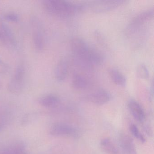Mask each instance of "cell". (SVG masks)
<instances>
[{"mask_svg": "<svg viewBox=\"0 0 154 154\" xmlns=\"http://www.w3.org/2000/svg\"><path fill=\"white\" fill-rule=\"evenodd\" d=\"M38 103L44 107L53 108L59 105L60 100L54 94H48L40 97L38 100Z\"/></svg>", "mask_w": 154, "mask_h": 154, "instance_id": "obj_12", "label": "cell"}, {"mask_svg": "<svg viewBox=\"0 0 154 154\" xmlns=\"http://www.w3.org/2000/svg\"><path fill=\"white\" fill-rule=\"evenodd\" d=\"M6 20L12 22H17L19 20V17L17 14L14 13H9L4 16Z\"/></svg>", "mask_w": 154, "mask_h": 154, "instance_id": "obj_19", "label": "cell"}, {"mask_svg": "<svg viewBox=\"0 0 154 154\" xmlns=\"http://www.w3.org/2000/svg\"><path fill=\"white\" fill-rule=\"evenodd\" d=\"M68 72V64L64 59L60 60L55 68V78L57 82H62L66 79Z\"/></svg>", "mask_w": 154, "mask_h": 154, "instance_id": "obj_11", "label": "cell"}, {"mask_svg": "<svg viewBox=\"0 0 154 154\" xmlns=\"http://www.w3.org/2000/svg\"><path fill=\"white\" fill-rule=\"evenodd\" d=\"M137 75L139 78L142 79H148L149 77V72L148 69L144 64H140L137 68Z\"/></svg>", "mask_w": 154, "mask_h": 154, "instance_id": "obj_17", "label": "cell"}, {"mask_svg": "<svg viewBox=\"0 0 154 154\" xmlns=\"http://www.w3.org/2000/svg\"><path fill=\"white\" fill-rule=\"evenodd\" d=\"M42 5L48 14L61 18L69 17L84 10L82 3L62 0H45Z\"/></svg>", "mask_w": 154, "mask_h": 154, "instance_id": "obj_1", "label": "cell"}, {"mask_svg": "<svg viewBox=\"0 0 154 154\" xmlns=\"http://www.w3.org/2000/svg\"><path fill=\"white\" fill-rule=\"evenodd\" d=\"M130 130L131 134L141 143H144L146 142V140L145 137L143 136L142 133H140L137 127L135 124H132L131 125L130 127Z\"/></svg>", "mask_w": 154, "mask_h": 154, "instance_id": "obj_18", "label": "cell"}, {"mask_svg": "<svg viewBox=\"0 0 154 154\" xmlns=\"http://www.w3.org/2000/svg\"><path fill=\"white\" fill-rule=\"evenodd\" d=\"M120 145L126 154H137L132 139L126 134H122L119 138Z\"/></svg>", "mask_w": 154, "mask_h": 154, "instance_id": "obj_10", "label": "cell"}, {"mask_svg": "<svg viewBox=\"0 0 154 154\" xmlns=\"http://www.w3.org/2000/svg\"><path fill=\"white\" fill-rule=\"evenodd\" d=\"M124 2L123 1H93L82 4L84 10L101 12L114 9Z\"/></svg>", "mask_w": 154, "mask_h": 154, "instance_id": "obj_4", "label": "cell"}, {"mask_svg": "<svg viewBox=\"0 0 154 154\" xmlns=\"http://www.w3.org/2000/svg\"><path fill=\"white\" fill-rule=\"evenodd\" d=\"M72 86L75 90H83L88 86V80L87 78L80 74H75L72 79Z\"/></svg>", "mask_w": 154, "mask_h": 154, "instance_id": "obj_14", "label": "cell"}, {"mask_svg": "<svg viewBox=\"0 0 154 154\" xmlns=\"http://www.w3.org/2000/svg\"><path fill=\"white\" fill-rule=\"evenodd\" d=\"M100 145L102 149L107 154H118L119 153L118 148L110 139H103Z\"/></svg>", "mask_w": 154, "mask_h": 154, "instance_id": "obj_16", "label": "cell"}, {"mask_svg": "<svg viewBox=\"0 0 154 154\" xmlns=\"http://www.w3.org/2000/svg\"><path fill=\"white\" fill-rule=\"evenodd\" d=\"M109 73L114 83L120 86H125L127 84V79L125 75L116 68H111Z\"/></svg>", "mask_w": 154, "mask_h": 154, "instance_id": "obj_13", "label": "cell"}, {"mask_svg": "<svg viewBox=\"0 0 154 154\" xmlns=\"http://www.w3.org/2000/svg\"><path fill=\"white\" fill-rule=\"evenodd\" d=\"M128 107L134 119L140 122H143L146 119L145 112L140 104L134 100H130Z\"/></svg>", "mask_w": 154, "mask_h": 154, "instance_id": "obj_9", "label": "cell"}, {"mask_svg": "<svg viewBox=\"0 0 154 154\" xmlns=\"http://www.w3.org/2000/svg\"><path fill=\"white\" fill-rule=\"evenodd\" d=\"M31 29L33 43L36 50L42 51L45 44V31L42 22L37 17H33L31 20Z\"/></svg>", "mask_w": 154, "mask_h": 154, "instance_id": "obj_3", "label": "cell"}, {"mask_svg": "<svg viewBox=\"0 0 154 154\" xmlns=\"http://www.w3.org/2000/svg\"><path fill=\"white\" fill-rule=\"evenodd\" d=\"M25 68L23 65H19L16 68L8 85V90L13 94L21 91L25 83Z\"/></svg>", "mask_w": 154, "mask_h": 154, "instance_id": "obj_5", "label": "cell"}, {"mask_svg": "<svg viewBox=\"0 0 154 154\" xmlns=\"http://www.w3.org/2000/svg\"><path fill=\"white\" fill-rule=\"evenodd\" d=\"M50 134L53 136H69L76 137L78 131L73 127L64 123H57L51 128Z\"/></svg>", "mask_w": 154, "mask_h": 154, "instance_id": "obj_7", "label": "cell"}, {"mask_svg": "<svg viewBox=\"0 0 154 154\" xmlns=\"http://www.w3.org/2000/svg\"><path fill=\"white\" fill-rule=\"evenodd\" d=\"M111 96L110 94L104 89H99L91 94L88 99L91 102L97 105H103L109 102Z\"/></svg>", "mask_w": 154, "mask_h": 154, "instance_id": "obj_8", "label": "cell"}, {"mask_svg": "<svg viewBox=\"0 0 154 154\" xmlns=\"http://www.w3.org/2000/svg\"><path fill=\"white\" fill-rule=\"evenodd\" d=\"M71 49L74 58L83 67L91 68V57L93 48L90 47L85 40L80 37H74L71 40Z\"/></svg>", "mask_w": 154, "mask_h": 154, "instance_id": "obj_2", "label": "cell"}, {"mask_svg": "<svg viewBox=\"0 0 154 154\" xmlns=\"http://www.w3.org/2000/svg\"><path fill=\"white\" fill-rule=\"evenodd\" d=\"M7 45H8V44H7V42H6V39L4 38L2 32L0 29V46H5Z\"/></svg>", "mask_w": 154, "mask_h": 154, "instance_id": "obj_21", "label": "cell"}, {"mask_svg": "<svg viewBox=\"0 0 154 154\" xmlns=\"http://www.w3.org/2000/svg\"><path fill=\"white\" fill-rule=\"evenodd\" d=\"M0 29L2 32L7 44L12 46H16L17 42L14 34L11 29L5 23H2L0 26Z\"/></svg>", "mask_w": 154, "mask_h": 154, "instance_id": "obj_15", "label": "cell"}, {"mask_svg": "<svg viewBox=\"0 0 154 154\" xmlns=\"http://www.w3.org/2000/svg\"><path fill=\"white\" fill-rule=\"evenodd\" d=\"M9 67L8 65L0 58V74H4L8 72Z\"/></svg>", "mask_w": 154, "mask_h": 154, "instance_id": "obj_20", "label": "cell"}, {"mask_svg": "<svg viewBox=\"0 0 154 154\" xmlns=\"http://www.w3.org/2000/svg\"><path fill=\"white\" fill-rule=\"evenodd\" d=\"M153 16L154 10L153 8L142 11L136 16L129 24L127 29V33L129 35H132L136 33L144 24L150 20L153 17Z\"/></svg>", "mask_w": 154, "mask_h": 154, "instance_id": "obj_6", "label": "cell"}]
</instances>
